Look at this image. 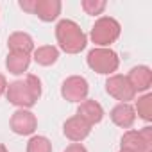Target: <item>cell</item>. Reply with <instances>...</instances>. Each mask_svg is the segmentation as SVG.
Instances as JSON below:
<instances>
[{
    "label": "cell",
    "instance_id": "2",
    "mask_svg": "<svg viewBox=\"0 0 152 152\" xmlns=\"http://www.w3.org/2000/svg\"><path fill=\"white\" fill-rule=\"evenodd\" d=\"M56 39L61 50H64L66 54H79L86 48L88 43L83 29L72 20H61L56 25Z\"/></svg>",
    "mask_w": 152,
    "mask_h": 152
},
{
    "label": "cell",
    "instance_id": "16",
    "mask_svg": "<svg viewBox=\"0 0 152 152\" xmlns=\"http://www.w3.org/2000/svg\"><path fill=\"white\" fill-rule=\"evenodd\" d=\"M59 57V50L52 45H45L34 50V61L41 66H52Z\"/></svg>",
    "mask_w": 152,
    "mask_h": 152
},
{
    "label": "cell",
    "instance_id": "20",
    "mask_svg": "<svg viewBox=\"0 0 152 152\" xmlns=\"http://www.w3.org/2000/svg\"><path fill=\"white\" fill-rule=\"evenodd\" d=\"M36 2H38V0H22V2H20V7H22L23 11H27V13L34 15V9H36Z\"/></svg>",
    "mask_w": 152,
    "mask_h": 152
},
{
    "label": "cell",
    "instance_id": "21",
    "mask_svg": "<svg viewBox=\"0 0 152 152\" xmlns=\"http://www.w3.org/2000/svg\"><path fill=\"white\" fill-rule=\"evenodd\" d=\"M64 152H88V150H86V147L81 145V143H72L70 147H66Z\"/></svg>",
    "mask_w": 152,
    "mask_h": 152
},
{
    "label": "cell",
    "instance_id": "10",
    "mask_svg": "<svg viewBox=\"0 0 152 152\" xmlns=\"http://www.w3.org/2000/svg\"><path fill=\"white\" fill-rule=\"evenodd\" d=\"M134 91H147L152 84V72L148 66H134L129 75H125Z\"/></svg>",
    "mask_w": 152,
    "mask_h": 152
},
{
    "label": "cell",
    "instance_id": "1",
    "mask_svg": "<svg viewBox=\"0 0 152 152\" xmlns=\"http://www.w3.org/2000/svg\"><path fill=\"white\" fill-rule=\"evenodd\" d=\"M6 97L11 104L18 106L22 109L32 107L38 102V99L41 97V81L36 75L29 73L23 81H15V83L7 84Z\"/></svg>",
    "mask_w": 152,
    "mask_h": 152
},
{
    "label": "cell",
    "instance_id": "13",
    "mask_svg": "<svg viewBox=\"0 0 152 152\" xmlns=\"http://www.w3.org/2000/svg\"><path fill=\"white\" fill-rule=\"evenodd\" d=\"M34 15L43 22H54L61 15V2L59 0H38Z\"/></svg>",
    "mask_w": 152,
    "mask_h": 152
},
{
    "label": "cell",
    "instance_id": "4",
    "mask_svg": "<svg viewBox=\"0 0 152 152\" xmlns=\"http://www.w3.org/2000/svg\"><path fill=\"white\" fill-rule=\"evenodd\" d=\"M118 64H120V59L116 52H113L111 48H93L88 54V66L97 73L109 75L118 70Z\"/></svg>",
    "mask_w": 152,
    "mask_h": 152
},
{
    "label": "cell",
    "instance_id": "19",
    "mask_svg": "<svg viewBox=\"0 0 152 152\" xmlns=\"http://www.w3.org/2000/svg\"><path fill=\"white\" fill-rule=\"evenodd\" d=\"M81 7L84 9L86 15L95 16V15H100L106 9V0H83Z\"/></svg>",
    "mask_w": 152,
    "mask_h": 152
},
{
    "label": "cell",
    "instance_id": "14",
    "mask_svg": "<svg viewBox=\"0 0 152 152\" xmlns=\"http://www.w3.org/2000/svg\"><path fill=\"white\" fill-rule=\"evenodd\" d=\"M7 47L11 52H20V54H31L34 50V41L29 34L25 32H13L7 39Z\"/></svg>",
    "mask_w": 152,
    "mask_h": 152
},
{
    "label": "cell",
    "instance_id": "9",
    "mask_svg": "<svg viewBox=\"0 0 152 152\" xmlns=\"http://www.w3.org/2000/svg\"><path fill=\"white\" fill-rule=\"evenodd\" d=\"M63 132H64V136H66L70 141L79 143V141H83L84 138L90 136V132H91V125L86 124L83 118H79L77 115H75V116H72V118H68V120L64 122V125H63Z\"/></svg>",
    "mask_w": 152,
    "mask_h": 152
},
{
    "label": "cell",
    "instance_id": "18",
    "mask_svg": "<svg viewBox=\"0 0 152 152\" xmlns=\"http://www.w3.org/2000/svg\"><path fill=\"white\" fill-rule=\"evenodd\" d=\"M27 152H52V143L45 136H32L27 143Z\"/></svg>",
    "mask_w": 152,
    "mask_h": 152
},
{
    "label": "cell",
    "instance_id": "7",
    "mask_svg": "<svg viewBox=\"0 0 152 152\" xmlns=\"http://www.w3.org/2000/svg\"><path fill=\"white\" fill-rule=\"evenodd\" d=\"M88 81L81 75H72L61 86V95L70 102H83L88 97Z\"/></svg>",
    "mask_w": 152,
    "mask_h": 152
},
{
    "label": "cell",
    "instance_id": "15",
    "mask_svg": "<svg viewBox=\"0 0 152 152\" xmlns=\"http://www.w3.org/2000/svg\"><path fill=\"white\" fill-rule=\"evenodd\" d=\"M31 64V57L27 54H20V52H9V56L6 57V68L9 70V73L20 75L23 72H27Z\"/></svg>",
    "mask_w": 152,
    "mask_h": 152
},
{
    "label": "cell",
    "instance_id": "12",
    "mask_svg": "<svg viewBox=\"0 0 152 152\" xmlns=\"http://www.w3.org/2000/svg\"><path fill=\"white\" fill-rule=\"evenodd\" d=\"M109 116H111L115 125H118L122 129H129V127H132V124L136 120V111L129 104H116L111 109Z\"/></svg>",
    "mask_w": 152,
    "mask_h": 152
},
{
    "label": "cell",
    "instance_id": "8",
    "mask_svg": "<svg viewBox=\"0 0 152 152\" xmlns=\"http://www.w3.org/2000/svg\"><path fill=\"white\" fill-rule=\"evenodd\" d=\"M9 125H11V131L15 134H20V136H29L36 131L38 127V120L36 116L27 111V109H18L13 113L11 120H9Z\"/></svg>",
    "mask_w": 152,
    "mask_h": 152
},
{
    "label": "cell",
    "instance_id": "11",
    "mask_svg": "<svg viewBox=\"0 0 152 152\" xmlns=\"http://www.w3.org/2000/svg\"><path fill=\"white\" fill-rule=\"evenodd\" d=\"M77 116L83 118L86 124L95 125V124H99L104 118V109L95 100H83L79 104V107H77Z\"/></svg>",
    "mask_w": 152,
    "mask_h": 152
},
{
    "label": "cell",
    "instance_id": "3",
    "mask_svg": "<svg viewBox=\"0 0 152 152\" xmlns=\"http://www.w3.org/2000/svg\"><path fill=\"white\" fill-rule=\"evenodd\" d=\"M120 36V23L111 16H102L95 22L91 29V39L99 48H106L107 45L115 43Z\"/></svg>",
    "mask_w": 152,
    "mask_h": 152
},
{
    "label": "cell",
    "instance_id": "24",
    "mask_svg": "<svg viewBox=\"0 0 152 152\" xmlns=\"http://www.w3.org/2000/svg\"><path fill=\"white\" fill-rule=\"evenodd\" d=\"M120 152H129V150H124V148H122V150H120Z\"/></svg>",
    "mask_w": 152,
    "mask_h": 152
},
{
    "label": "cell",
    "instance_id": "17",
    "mask_svg": "<svg viewBox=\"0 0 152 152\" xmlns=\"http://www.w3.org/2000/svg\"><path fill=\"white\" fill-rule=\"evenodd\" d=\"M136 111L141 120H145V122L152 120V95L150 93H147L136 100Z\"/></svg>",
    "mask_w": 152,
    "mask_h": 152
},
{
    "label": "cell",
    "instance_id": "23",
    "mask_svg": "<svg viewBox=\"0 0 152 152\" xmlns=\"http://www.w3.org/2000/svg\"><path fill=\"white\" fill-rule=\"evenodd\" d=\"M0 152H7V148H6L4 145H0Z\"/></svg>",
    "mask_w": 152,
    "mask_h": 152
},
{
    "label": "cell",
    "instance_id": "5",
    "mask_svg": "<svg viewBox=\"0 0 152 152\" xmlns=\"http://www.w3.org/2000/svg\"><path fill=\"white\" fill-rule=\"evenodd\" d=\"M122 148L129 152H152V127L127 131L122 136Z\"/></svg>",
    "mask_w": 152,
    "mask_h": 152
},
{
    "label": "cell",
    "instance_id": "6",
    "mask_svg": "<svg viewBox=\"0 0 152 152\" xmlns=\"http://www.w3.org/2000/svg\"><path fill=\"white\" fill-rule=\"evenodd\" d=\"M106 91L113 99L120 100V104H127L129 100H134V97H136V91L129 84L125 75H111L106 81Z\"/></svg>",
    "mask_w": 152,
    "mask_h": 152
},
{
    "label": "cell",
    "instance_id": "22",
    "mask_svg": "<svg viewBox=\"0 0 152 152\" xmlns=\"http://www.w3.org/2000/svg\"><path fill=\"white\" fill-rule=\"evenodd\" d=\"M6 90H7V81H6L4 75L0 73V97H2V95L6 93Z\"/></svg>",
    "mask_w": 152,
    "mask_h": 152
}]
</instances>
